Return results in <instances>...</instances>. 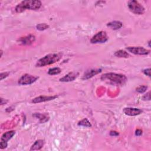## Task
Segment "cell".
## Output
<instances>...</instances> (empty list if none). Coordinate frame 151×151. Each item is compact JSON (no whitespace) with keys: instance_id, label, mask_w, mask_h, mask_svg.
Returning a JSON list of instances; mask_svg holds the SVG:
<instances>
[{"instance_id":"29","label":"cell","mask_w":151,"mask_h":151,"mask_svg":"<svg viewBox=\"0 0 151 151\" xmlns=\"http://www.w3.org/2000/svg\"><path fill=\"white\" fill-rule=\"evenodd\" d=\"M3 55V50H1V57H2Z\"/></svg>"},{"instance_id":"26","label":"cell","mask_w":151,"mask_h":151,"mask_svg":"<svg viewBox=\"0 0 151 151\" xmlns=\"http://www.w3.org/2000/svg\"><path fill=\"white\" fill-rule=\"evenodd\" d=\"M142 134V131L141 129H137L135 132V135L136 136H140Z\"/></svg>"},{"instance_id":"2","label":"cell","mask_w":151,"mask_h":151,"mask_svg":"<svg viewBox=\"0 0 151 151\" xmlns=\"http://www.w3.org/2000/svg\"><path fill=\"white\" fill-rule=\"evenodd\" d=\"M42 6V2L40 1H32L27 0L23 1L16 7V11L18 13H21L26 9L30 10H37Z\"/></svg>"},{"instance_id":"25","label":"cell","mask_w":151,"mask_h":151,"mask_svg":"<svg viewBox=\"0 0 151 151\" xmlns=\"http://www.w3.org/2000/svg\"><path fill=\"white\" fill-rule=\"evenodd\" d=\"M119 135V133L116 131H111L110 132V135L111 136H118Z\"/></svg>"},{"instance_id":"10","label":"cell","mask_w":151,"mask_h":151,"mask_svg":"<svg viewBox=\"0 0 151 151\" xmlns=\"http://www.w3.org/2000/svg\"><path fill=\"white\" fill-rule=\"evenodd\" d=\"M123 112L125 115L130 116H135L140 115L142 113L141 109L133 107H126L123 109Z\"/></svg>"},{"instance_id":"15","label":"cell","mask_w":151,"mask_h":151,"mask_svg":"<svg viewBox=\"0 0 151 151\" xmlns=\"http://www.w3.org/2000/svg\"><path fill=\"white\" fill-rule=\"evenodd\" d=\"M107 26L110 27L112 30H116L120 29L123 26V24L119 21H113L107 23Z\"/></svg>"},{"instance_id":"24","label":"cell","mask_w":151,"mask_h":151,"mask_svg":"<svg viewBox=\"0 0 151 151\" xmlns=\"http://www.w3.org/2000/svg\"><path fill=\"white\" fill-rule=\"evenodd\" d=\"M143 73L147 76L149 77H150V69L149 68H146V69H145L143 70Z\"/></svg>"},{"instance_id":"13","label":"cell","mask_w":151,"mask_h":151,"mask_svg":"<svg viewBox=\"0 0 151 151\" xmlns=\"http://www.w3.org/2000/svg\"><path fill=\"white\" fill-rule=\"evenodd\" d=\"M57 96H40L39 97H37L32 100V102L34 103H42V102H45L47 101H50L53 99H55Z\"/></svg>"},{"instance_id":"6","label":"cell","mask_w":151,"mask_h":151,"mask_svg":"<svg viewBox=\"0 0 151 151\" xmlns=\"http://www.w3.org/2000/svg\"><path fill=\"white\" fill-rule=\"evenodd\" d=\"M108 36L106 31H101L95 35L90 40V42L92 44L96 43H104L108 40Z\"/></svg>"},{"instance_id":"5","label":"cell","mask_w":151,"mask_h":151,"mask_svg":"<svg viewBox=\"0 0 151 151\" xmlns=\"http://www.w3.org/2000/svg\"><path fill=\"white\" fill-rule=\"evenodd\" d=\"M38 79H39V77L36 76L25 74L18 80V83L20 85H29L34 83Z\"/></svg>"},{"instance_id":"9","label":"cell","mask_w":151,"mask_h":151,"mask_svg":"<svg viewBox=\"0 0 151 151\" xmlns=\"http://www.w3.org/2000/svg\"><path fill=\"white\" fill-rule=\"evenodd\" d=\"M35 40V36L32 34H30L28 35L20 38V39L18 40V42L23 45H30L34 42Z\"/></svg>"},{"instance_id":"17","label":"cell","mask_w":151,"mask_h":151,"mask_svg":"<svg viewBox=\"0 0 151 151\" xmlns=\"http://www.w3.org/2000/svg\"><path fill=\"white\" fill-rule=\"evenodd\" d=\"M114 55L117 57H120V58H128L129 56V54L125 50H120L117 52H116L114 54Z\"/></svg>"},{"instance_id":"16","label":"cell","mask_w":151,"mask_h":151,"mask_svg":"<svg viewBox=\"0 0 151 151\" xmlns=\"http://www.w3.org/2000/svg\"><path fill=\"white\" fill-rule=\"evenodd\" d=\"M33 116L35 118L39 119L40 123H45L49 120V116L48 114H41V113H35L33 115Z\"/></svg>"},{"instance_id":"18","label":"cell","mask_w":151,"mask_h":151,"mask_svg":"<svg viewBox=\"0 0 151 151\" xmlns=\"http://www.w3.org/2000/svg\"><path fill=\"white\" fill-rule=\"evenodd\" d=\"M61 70L59 67H54L52 68H50L48 71V74L50 75H56L60 73Z\"/></svg>"},{"instance_id":"14","label":"cell","mask_w":151,"mask_h":151,"mask_svg":"<svg viewBox=\"0 0 151 151\" xmlns=\"http://www.w3.org/2000/svg\"><path fill=\"white\" fill-rule=\"evenodd\" d=\"M44 140L39 139L35 142L30 148V150H40L44 145Z\"/></svg>"},{"instance_id":"23","label":"cell","mask_w":151,"mask_h":151,"mask_svg":"<svg viewBox=\"0 0 151 151\" xmlns=\"http://www.w3.org/2000/svg\"><path fill=\"white\" fill-rule=\"evenodd\" d=\"M150 92H147L146 95H145L142 97V99L143 100H150Z\"/></svg>"},{"instance_id":"22","label":"cell","mask_w":151,"mask_h":151,"mask_svg":"<svg viewBox=\"0 0 151 151\" xmlns=\"http://www.w3.org/2000/svg\"><path fill=\"white\" fill-rule=\"evenodd\" d=\"M10 74L9 72H4V73H1V75H0V77H1V80H3V79H6V78H7Z\"/></svg>"},{"instance_id":"21","label":"cell","mask_w":151,"mask_h":151,"mask_svg":"<svg viewBox=\"0 0 151 151\" xmlns=\"http://www.w3.org/2000/svg\"><path fill=\"white\" fill-rule=\"evenodd\" d=\"M147 89V86H140L136 88V90L138 93H143L146 91Z\"/></svg>"},{"instance_id":"12","label":"cell","mask_w":151,"mask_h":151,"mask_svg":"<svg viewBox=\"0 0 151 151\" xmlns=\"http://www.w3.org/2000/svg\"><path fill=\"white\" fill-rule=\"evenodd\" d=\"M102 72V69H92L87 70L83 76V80H87Z\"/></svg>"},{"instance_id":"28","label":"cell","mask_w":151,"mask_h":151,"mask_svg":"<svg viewBox=\"0 0 151 151\" xmlns=\"http://www.w3.org/2000/svg\"><path fill=\"white\" fill-rule=\"evenodd\" d=\"M150 40H149V41L148 42V44H149V47H150Z\"/></svg>"},{"instance_id":"27","label":"cell","mask_w":151,"mask_h":151,"mask_svg":"<svg viewBox=\"0 0 151 151\" xmlns=\"http://www.w3.org/2000/svg\"><path fill=\"white\" fill-rule=\"evenodd\" d=\"M8 102L7 100H5L3 98L1 97V105H3L4 104H6Z\"/></svg>"},{"instance_id":"19","label":"cell","mask_w":151,"mask_h":151,"mask_svg":"<svg viewBox=\"0 0 151 151\" xmlns=\"http://www.w3.org/2000/svg\"><path fill=\"white\" fill-rule=\"evenodd\" d=\"M78 125L83 126H85V127H88V128L92 127V125H91L90 122L86 118H85V119H83L82 121H80L78 123Z\"/></svg>"},{"instance_id":"1","label":"cell","mask_w":151,"mask_h":151,"mask_svg":"<svg viewBox=\"0 0 151 151\" xmlns=\"http://www.w3.org/2000/svg\"><path fill=\"white\" fill-rule=\"evenodd\" d=\"M101 79L109 84L113 85H123L127 81L126 76L113 73H106L102 76Z\"/></svg>"},{"instance_id":"7","label":"cell","mask_w":151,"mask_h":151,"mask_svg":"<svg viewBox=\"0 0 151 151\" xmlns=\"http://www.w3.org/2000/svg\"><path fill=\"white\" fill-rule=\"evenodd\" d=\"M16 131H11L4 133L1 138V143H0V148L1 149H5L7 147L8 141L10 140L15 135Z\"/></svg>"},{"instance_id":"3","label":"cell","mask_w":151,"mask_h":151,"mask_svg":"<svg viewBox=\"0 0 151 151\" xmlns=\"http://www.w3.org/2000/svg\"><path fill=\"white\" fill-rule=\"evenodd\" d=\"M61 57L62 54L61 53H53L47 54L38 60L35 64V66L44 67L48 65L52 64L59 61Z\"/></svg>"},{"instance_id":"4","label":"cell","mask_w":151,"mask_h":151,"mask_svg":"<svg viewBox=\"0 0 151 151\" xmlns=\"http://www.w3.org/2000/svg\"><path fill=\"white\" fill-rule=\"evenodd\" d=\"M128 6L130 11L135 14L142 15L145 13L144 7L137 1L132 0L128 1Z\"/></svg>"},{"instance_id":"20","label":"cell","mask_w":151,"mask_h":151,"mask_svg":"<svg viewBox=\"0 0 151 151\" xmlns=\"http://www.w3.org/2000/svg\"><path fill=\"white\" fill-rule=\"evenodd\" d=\"M49 27V25L43 23V24H39L36 25V28L38 30H40V31H43L45 30L46 29H47Z\"/></svg>"},{"instance_id":"8","label":"cell","mask_w":151,"mask_h":151,"mask_svg":"<svg viewBox=\"0 0 151 151\" xmlns=\"http://www.w3.org/2000/svg\"><path fill=\"white\" fill-rule=\"evenodd\" d=\"M126 49L129 52L136 55H147L150 53V50L142 47H129Z\"/></svg>"},{"instance_id":"11","label":"cell","mask_w":151,"mask_h":151,"mask_svg":"<svg viewBox=\"0 0 151 151\" xmlns=\"http://www.w3.org/2000/svg\"><path fill=\"white\" fill-rule=\"evenodd\" d=\"M78 76H79V73L78 72H74V71L70 72L67 74L65 75L62 78L60 79V82H72L76 79Z\"/></svg>"}]
</instances>
